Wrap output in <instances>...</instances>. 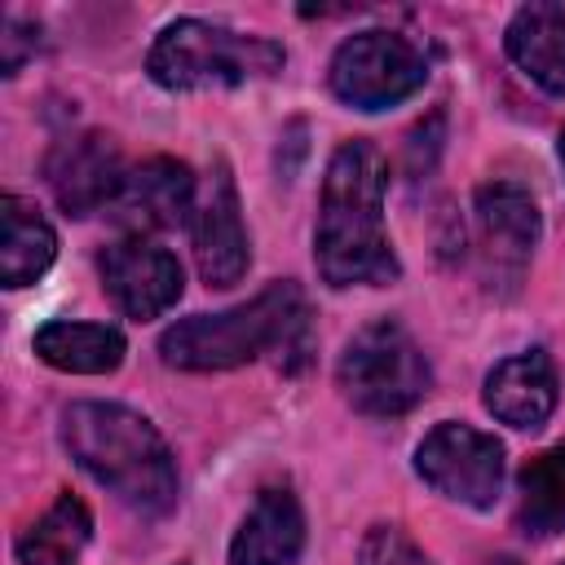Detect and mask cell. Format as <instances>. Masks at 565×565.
Returning <instances> with one entry per match:
<instances>
[{"mask_svg":"<svg viewBox=\"0 0 565 565\" xmlns=\"http://www.w3.org/2000/svg\"><path fill=\"white\" fill-rule=\"evenodd\" d=\"M331 93L353 110H384L424 88L428 62L397 31H358L331 57Z\"/></svg>","mask_w":565,"mask_h":565,"instance_id":"cell-6","label":"cell"},{"mask_svg":"<svg viewBox=\"0 0 565 565\" xmlns=\"http://www.w3.org/2000/svg\"><path fill=\"white\" fill-rule=\"evenodd\" d=\"M415 472L450 503L494 508L503 490V441L472 424H437L415 446Z\"/></svg>","mask_w":565,"mask_h":565,"instance_id":"cell-8","label":"cell"},{"mask_svg":"<svg viewBox=\"0 0 565 565\" xmlns=\"http://www.w3.org/2000/svg\"><path fill=\"white\" fill-rule=\"evenodd\" d=\"M503 49L525 79H534L547 97L565 93V4L530 0L512 13L503 31Z\"/></svg>","mask_w":565,"mask_h":565,"instance_id":"cell-14","label":"cell"},{"mask_svg":"<svg viewBox=\"0 0 565 565\" xmlns=\"http://www.w3.org/2000/svg\"><path fill=\"white\" fill-rule=\"evenodd\" d=\"M539 243V203L516 181H490L472 199V256L486 291H516Z\"/></svg>","mask_w":565,"mask_h":565,"instance_id":"cell-7","label":"cell"},{"mask_svg":"<svg viewBox=\"0 0 565 565\" xmlns=\"http://www.w3.org/2000/svg\"><path fill=\"white\" fill-rule=\"evenodd\" d=\"M287 62L282 44L269 35H243L216 22L181 18L163 26L154 40L146 71L159 88L172 93H194V88H238L247 79H269Z\"/></svg>","mask_w":565,"mask_h":565,"instance_id":"cell-4","label":"cell"},{"mask_svg":"<svg viewBox=\"0 0 565 565\" xmlns=\"http://www.w3.org/2000/svg\"><path fill=\"white\" fill-rule=\"evenodd\" d=\"M384 154L371 141H344L322 177L313 260L327 287H380L402 274L384 234Z\"/></svg>","mask_w":565,"mask_h":565,"instance_id":"cell-1","label":"cell"},{"mask_svg":"<svg viewBox=\"0 0 565 565\" xmlns=\"http://www.w3.org/2000/svg\"><path fill=\"white\" fill-rule=\"evenodd\" d=\"M35 353L71 375H106L124 362V335L106 322H44L35 331Z\"/></svg>","mask_w":565,"mask_h":565,"instance_id":"cell-17","label":"cell"},{"mask_svg":"<svg viewBox=\"0 0 565 565\" xmlns=\"http://www.w3.org/2000/svg\"><path fill=\"white\" fill-rule=\"evenodd\" d=\"M335 380H340V393L353 402V411L393 419L428 397L433 371L419 344L411 340V331L393 318H380L353 331V340L340 353Z\"/></svg>","mask_w":565,"mask_h":565,"instance_id":"cell-5","label":"cell"},{"mask_svg":"<svg viewBox=\"0 0 565 565\" xmlns=\"http://www.w3.org/2000/svg\"><path fill=\"white\" fill-rule=\"evenodd\" d=\"M102 282L119 313L146 322L181 300V265L168 247L132 234L102 252Z\"/></svg>","mask_w":565,"mask_h":565,"instance_id":"cell-10","label":"cell"},{"mask_svg":"<svg viewBox=\"0 0 565 565\" xmlns=\"http://www.w3.org/2000/svg\"><path fill=\"white\" fill-rule=\"evenodd\" d=\"M194 260L207 287H234L247 274L252 247H247V230H243V207H238V190L225 163L212 168L199 203H194Z\"/></svg>","mask_w":565,"mask_h":565,"instance_id":"cell-11","label":"cell"},{"mask_svg":"<svg viewBox=\"0 0 565 565\" xmlns=\"http://www.w3.org/2000/svg\"><path fill=\"white\" fill-rule=\"evenodd\" d=\"M486 411L521 433H534L547 424V415L556 411V366L543 349H525L512 353L503 362H494V371L486 375V393H481Z\"/></svg>","mask_w":565,"mask_h":565,"instance_id":"cell-12","label":"cell"},{"mask_svg":"<svg viewBox=\"0 0 565 565\" xmlns=\"http://www.w3.org/2000/svg\"><path fill=\"white\" fill-rule=\"evenodd\" d=\"M358 565H428L424 552L411 543L406 530L397 525H371L362 547H358Z\"/></svg>","mask_w":565,"mask_h":565,"instance_id":"cell-20","label":"cell"},{"mask_svg":"<svg viewBox=\"0 0 565 565\" xmlns=\"http://www.w3.org/2000/svg\"><path fill=\"white\" fill-rule=\"evenodd\" d=\"M305 296L296 282H269L247 305L221 309V313H194L172 322L159 335V358L177 371H230L260 353L305 358L309 322H305Z\"/></svg>","mask_w":565,"mask_h":565,"instance_id":"cell-3","label":"cell"},{"mask_svg":"<svg viewBox=\"0 0 565 565\" xmlns=\"http://www.w3.org/2000/svg\"><path fill=\"white\" fill-rule=\"evenodd\" d=\"M300 547H305V512L296 494L287 486H265L230 543V565H291Z\"/></svg>","mask_w":565,"mask_h":565,"instance_id":"cell-13","label":"cell"},{"mask_svg":"<svg viewBox=\"0 0 565 565\" xmlns=\"http://www.w3.org/2000/svg\"><path fill=\"white\" fill-rule=\"evenodd\" d=\"M93 534V516L75 494H62L22 539H18V565H75L84 543Z\"/></svg>","mask_w":565,"mask_h":565,"instance_id":"cell-19","label":"cell"},{"mask_svg":"<svg viewBox=\"0 0 565 565\" xmlns=\"http://www.w3.org/2000/svg\"><path fill=\"white\" fill-rule=\"evenodd\" d=\"M57 256L53 225L18 194L0 199V278L4 287H26L44 278V269Z\"/></svg>","mask_w":565,"mask_h":565,"instance_id":"cell-16","label":"cell"},{"mask_svg":"<svg viewBox=\"0 0 565 565\" xmlns=\"http://www.w3.org/2000/svg\"><path fill=\"white\" fill-rule=\"evenodd\" d=\"M556 154H561V168H565V128H561V141H556Z\"/></svg>","mask_w":565,"mask_h":565,"instance_id":"cell-21","label":"cell"},{"mask_svg":"<svg viewBox=\"0 0 565 565\" xmlns=\"http://www.w3.org/2000/svg\"><path fill=\"white\" fill-rule=\"evenodd\" d=\"M71 459L119 503L163 516L177 503V463L154 424L119 402H71L62 411Z\"/></svg>","mask_w":565,"mask_h":565,"instance_id":"cell-2","label":"cell"},{"mask_svg":"<svg viewBox=\"0 0 565 565\" xmlns=\"http://www.w3.org/2000/svg\"><path fill=\"white\" fill-rule=\"evenodd\" d=\"M194 177L177 159H146L137 172H128L124 194L115 199L119 216L132 230H177L194 212Z\"/></svg>","mask_w":565,"mask_h":565,"instance_id":"cell-15","label":"cell"},{"mask_svg":"<svg viewBox=\"0 0 565 565\" xmlns=\"http://www.w3.org/2000/svg\"><path fill=\"white\" fill-rule=\"evenodd\" d=\"M490 565H521V561H512V556H494Z\"/></svg>","mask_w":565,"mask_h":565,"instance_id":"cell-22","label":"cell"},{"mask_svg":"<svg viewBox=\"0 0 565 565\" xmlns=\"http://www.w3.org/2000/svg\"><path fill=\"white\" fill-rule=\"evenodd\" d=\"M521 503H516V525L530 539H552L565 530V441L539 450L521 477Z\"/></svg>","mask_w":565,"mask_h":565,"instance_id":"cell-18","label":"cell"},{"mask_svg":"<svg viewBox=\"0 0 565 565\" xmlns=\"http://www.w3.org/2000/svg\"><path fill=\"white\" fill-rule=\"evenodd\" d=\"M44 177L53 199L62 203V212L71 216H93L106 203H115L124 194V154L106 132H71L62 137L49 159H44Z\"/></svg>","mask_w":565,"mask_h":565,"instance_id":"cell-9","label":"cell"}]
</instances>
